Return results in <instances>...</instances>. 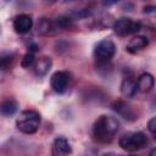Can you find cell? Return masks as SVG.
<instances>
[{
  "label": "cell",
  "mask_w": 156,
  "mask_h": 156,
  "mask_svg": "<svg viewBox=\"0 0 156 156\" xmlns=\"http://www.w3.org/2000/svg\"><path fill=\"white\" fill-rule=\"evenodd\" d=\"M119 128V123L111 116H100L93 126V136L99 143H111Z\"/></svg>",
  "instance_id": "obj_1"
},
{
  "label": "cell",
  "mask_w": 156,
  "mask_h": 156,
  "mask_svg": "<svg viewBox=\"0 0 156 156\" xmlns=\"http://www.w3.org/2000/svg\"><path fill=\"white\" fill-rule=\"evenodd\" d=\"M40 124V115L34 110H24L16 119V127L24 134H33L38 130Z\"/></svg>",
  "instance_id": "obj_2"
},
{
  "label": "cell",
  "mask_w": 156,
  "mask_h": 156,
  "mask_svg": "<svg viewBox=\"0 0 156 156\" xmlns=\"http://www.w3.org/2000/svg\"><path fill=\"white\" fill-rule=\"evenodd\" d=\"M118 145L126 151H138L147 145V138L143 132L127 133L118 139Z\"/></svg>",
  "instance_id": "obj_3"
},
{
  "label": "cell",
  "mask_w": 156,
  "mask_h": 156,
  "mask_svg": "<svg viewBox=\"0 0 156 156\" xmlns=\"http://www.w3.org/2000/svg\"><path fill=\"white\" fill-rule=\"evenodd\" d=\"M116 52V45L110 39H102L99 41L94 49V56L99 63L108 62Z\"/></svg>",
  "instance_id": "obj_4"
},
{
  "label": "cell",
  "mask_w": 156,
  "mask_h": 156,
  "mask_svg": "<svg viewBox=\"0 0 156 156\" xmlns=\"http://www.w3.org/2000/svg\"><path fill=\"white\" fill-rule=\"evenodd\" d=\"M141 29V24L138 21H133L132 18L122 17L118 18L113 23V32L119 37H127L130 34H135Z\"/></svg>",
  "instance_id": "obj_5"
},
{
  "label": "cell",
  "mask_w": 156,
  "mask_h": 156,
  "mask_svg": "<svg viewBox=\"0 0 156 156\" xmlns=\"http://www.w3.org/2000/svg\"><path fill=\"white\" fill-rule=\"evenodd\" d=\"M68 82H69V76L65 71H56L50 78L51 88L57 94H62L66 91Z\"/></svg>",
  "instance_id": "obj_6"
},
{
  "label": "cell",
  "mask_w": 156,
  "mask_h": 156,
  "mask_svg": "<svg viewBox=\"0 0 156 156\" xmlns=\"http://www.w3.org/2000/svg\"><path fill=\"white\" fill-rule=\"evenodd\" d=\"M32 26H33V20L27 13L17 15L13 20V29L18 34H24V33L29 32Z\"/></svg>",
  "instance_id": "obj_7"
},
{
  "label": "cell",
  "mask_w": 156,
  "mask_h": 156,
  "mask_svg": "<svg viewBox=\"0 0 156 156\" xmlns=\"http://www.w3.org/2000/svg\"><path fill=\"white\" fill-rule=\"evenodd\" d=\"M54 156H63L72 152V147L68 143V140L65 136H57L52 143V150Z\"/></svg>",
  "instance_id": "obj_8"
},
{
  "label": "cell",
  "mask_w": 156,
  "mask_h": 156,
  "mask_svg": "<svg viewBox=\"0 0 156 156\" xmlns=\"http://www.w3.org/2000/svg\"><path fill=\"white\" fill-rule=\"evenodd\" d=\"M147 45H149V39L146 37H144V35H136V37L132 38L128 41V44L126 46V50L128 52H130V54H136L138 51L145 49Z\"/></svg>",
  "instance_id": "obj_9"
},
{
  "label": "cell",
  "mask_w": 156,
  "mask_h": 156,
  "mask_svg": "<svg viewBox=\"0 0 156 156\" xmlns=\"http://www.w3.org/2000/svg\"><path fill=\"white\" fill-rule=\"evenodd\" d=\"M136 82V88L141 93H149L152 90L154 85H155V79L154 76L150 73H143L138 77Z\"/></svg>",
  "instance_id": "obj_10"
},
{
  "label": "cell",
  "mask_w": 156,
  "mask_h": 156,
  "mask_svg": "<svg viewBox=\"0 0 156 156\" xmlns=\"http://www.w3.org/2000/svg\"><path fill=\"white\" fill-rule=\"evenodd\" d=\"M138 91L136 88V82L130 78V77H126L123 78L122 83H121V93L123 96L126 98H133Z\"/></svg>",
  "instance_id": "obj_11"
},
{
  "label": "cell",
  "mask_w": 156,
  "mask_h": 156,
  "mask_svg": "<svg viewBox=\"0 0 156 156\" xmlns=\"http://www.w3.org/2000/svg\"><path fill=\"white\" fill-rule=\"evenodd\" d=\"M112 108L126 119H130V121L135 119V115H134L132 107L128 106L127 104H124L123 101H115L112 104Z\"/></svg>",
  "instance_id": "obj_12"
},
{
  "label": "cell",
  "mask_w": 156,
  "mask_h": 156,
  "mask_svg": "<svg viewBox=\"0 0 156 156\" xmlns=\"http://www.w3.org/2000/svg\"><path fill=\"white\" fill-rule=\"evenodd\" d=\"M51 66H52L51 58L48 56H43L35 63V73L38 76H45L49 72V69L51 68Z\"/></svg>",
  "instance_id": "obj_13"
},
{
  "label": "cell",
  "mask_w": 156,
  "mask_h": 156,
  "mask_svg": "<svg viewBox=\"0 0 156 156\" xmlns=\"http://www.w3.org/2000/svg\"><path fill=\"white\" fill-rule=\"evenodd\" d=\"M18 108V104L13 99H6L0 104V113L4 116H12Z\"/></svg>",
  "instance_id": "obj_14"
},
{
  "label": "cell",
  "mask_w": 156,
  "mask_h": 156,
  "mask_svg": "<svg viewBox=\"0 0 156 156\" xmlns=\"http://www.w3.org/2000/svg\"><path fill=\"white\" fill-rule=\"evenodd\" d=\"M13 55L9 52H4L0 55V71H7L12 67L13 63Z\"/></svg>",
  "instance_id": "obj_15"
},
{
  "label": "cell",
  "mask_w": 156,
  "mask_h": 156,
  "mask_svg": "<svg viewBox=\"0 0 156 156\" xmlns=\"http://www.w3.org/2000/svg\"><path fill=\"white\" fill-rule=\"evenodd\" d=\"M56 24L61 29H69V28L73 27V18L69 17V16H67V15L58 16L56 18Z\"/></svg>",
  "instance_id": "obj_16"
},
{
  "label": "cell",
  "mask_w": 156,
  "mask_h": 156,
  "mask_svg": "<svg viewBox=\"0 0 156 156\" xmlns=\"http://www.w3.org/2000/svg\"><path fill=\"white\" fill-rule=\"evenodd\" d=\"M52 29L51 27V22L48 18H41L38 23V32L40 34H48L50 33V30Z\"/></svg>",
  "instance_id": "obj_17"
},
{
  "label": "cell",
  "mask_w": 156,
  "mask_h": 156,
  "mask_svg": "<svg viewBox=\"0 0 156 156\" xmlns=\"http://www.w3.org/2000/svg\"><path fill=\"white\" fill-rule=\"evenodd\" d=\"M34 61H35L34 54L30 52V51H28V52L23 56V58H22V61H21V66H22L23 68H29V67H32V66L34 65Z\"/></svg>",
  "instance_id": "obj_18"
},
{
  "label": "cell",
  "mask_w": 156,
  "mask_h": 156,
  "mask_svg": "<svg viewBox=\"0 0 156 156\" xmlns=\"http://www.w3.org/2000/svg\"><path fill=\"white\" fill-rule=\"evenodd\" d=\"M147 129H149V132L151 133V134H156V117H152V118H150L149 119V122H147Z\"/></svg>",
  "instance_id": "obj_19"
},
{
  "label": "cell",
  "mask_w": 156,
  "mask_h": 156,
  "mask_svg": "<svg viewBox=\"0 0 156 156\" xmlns=\"http://www.w3.org/2000/svg\"><path fill=\"white\" fill-rule=\"evenodd\" d=\"M119 0H101V4H102V6H105V7H110V6H112V5H115V4H117Z\"/></svg>",
  "instance_id": "obj_20"
},
{
  "label": "cell",
  "mask_w": 156,
  "mask_h": 156,
  "mask_svg": "<svg viewBox=\"0 0 156 156\" xmlns=\"http://www.w3.org/2000/svg\"><path fill=\"white\" fill-rule=\"evenodd\" d=\"M155 7L154 6H147V7H144V12H154Z\"/></svg>",
  "instance_id": "obj_21"
},
{
  "label": "cell",
  "mask_w": 156,
  "mask_h": 156,
  "mask_svg": "<svg viewBox=\"0 0 156 156\" xmlns=\"http://www.w3.org/2000/svg\"><path fill=\"white\" fill-rule=\"evenodd\" d=\"M45 1H48V2H55L56 0H45Z\"/></svg>",
  "instance_id": "obj_22"
},
{
  "label": "cell",
  "mask_w": 156,
  "mask_h": 156,
  "mask_svg": "<svg viewBox=\"0 0 156 156\" xmlns=\"http://www.w3.org/2000/svg\"><path fill=\"white\" fill-rule=\"evenodd\" d=\"M65 1H73V0H65Z\"/></svg>",
  "instance_id": "obj_23"
}]
</instances>
